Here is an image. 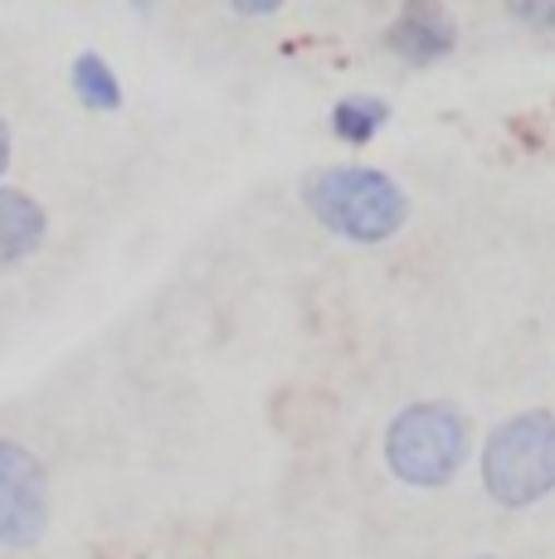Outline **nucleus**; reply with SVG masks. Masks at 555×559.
Segmentation results:
<instances>
[{
    "mask_svg": "<svg viewBox=\"0 0 555 559\" xmlns=\"http://www.w3.org/2000/svg\"><path fill=\"white\" fill-rule=\"evenodd\" d=\"M303 195L312 219L351 243H386L410 219V195L376 166H322L307 176Z\"/></svg>",
    "mask_w": 555,
    "mask_h": 559,
    "instance_id": "f257e3e1",
    "label": "nucleus"
},
{
    "mask_svg": "<svg viewBox=\"0 0 555 559\" xmlns=\"http://www.w3.org/2000/svg\"><path fill=\"white\" fill-rule=\"evenodd\" d=\"M483 487L497 507L527 511L555 491V414L527 408L487 433L483 448Z\"/></svg>",
    "mask_w": 555,
    "mask_h": 559,
    "instance_id": "f03ea898",
    "label": "nucleus"
},
{
    "mask_svg": "<svg viewBox=\"0 0 555 559\" xmlns=\"http://www.w3.org/2000/svg\"><path fill=\"white\" fill-rule=\"evenodd\" d=\"M468 443H473V428H468L463 408L444 400H424L390 418L386 462L394 477L410 481V487H444L463 467Z\"/></svg>",
    "mask_w": 555,
    "mask_h": 559,
    "instance_id": "7ed1b4c3",
    "label": "nucleus"
},
{
    "mask_svg": "<svg viewBox=\"0 0 555 559\" xmlns=\"http://www.w3.org/2000/svg\"><path fill=\"white\" fill-rule=\"evenodd\" d=\"M49 531V481L45 467L15 438H0V545L29 550Z\"/></svg>",
    "mask_w": 555,
    "mask_h": 559,
    "instance_id": "20e7f679",
    "label": "nucleus"
},
{
    "mask_svg": "<svg viewBox=\"0 0 555 559\" xmlns=\"http://www.w3.org/2000/svg\"><path fill=\"white\" fill-rule=\"evenodd\" d=\"M386 45H390L394 59L410 63V69H429V63H439L453 53L458 25L444 5H410V10H400L394 25L386 29Z\"/></svg>",
    "mask_w": 555,
    "mask_h": 559,
    "instance_id": "39448f33",
    "label": "nucleus"
},
{
    "mask_svg": "<svg viewBox=\"0 0 555 559\" xmlns=\"http://www.w3.org/2000/svg\"><path fill=\"white\" fill-rule=\"evenodd\" d=\"M45 234H49V219H45V210H39V200H29L25 190L0 186V273L25 263V258H35Z\"/></svg>",
    "mask_w": 555,
    "mask_h": 559,
    "instance_id": "423d86ee",
    "label": "nucleus"
},
{
    "mask_svg": "<svg viewBox=\"0 0 555 559\" xmlns=\"http://www.w3.org/2000/svg\"><path fill=\"white\" fill-rule=\"evenodd\" d=\"M73 98H79L88 112H117L122 107V83H117L113 63L103 53H79L73 59Z\"/></svg>",
    "mask_w": 555,
    "mask_h": 559,
    "instance_id": "0eeeda50",
    "label": "nucleus"
},
{
    "mask_svg": "<svg viewBox=\"0 0 555 559\" xmlns=\"http://www.w3.org/2000/svg\"><path fill=\"white\" fill-rule=\"evenodd\" d=\"M386 122H390V103L386 98H366V93H361V98H341L332 107V132L346 146H366Z\"/></svg>",
    "mask_w": 555,
    "mask_h": 559,
    "instance_id": "6e6552de",
    "label": "nucleus"
},
{
    "mask_svg": "<svg viewBox=\"0 0 555 559\" xmlns=\"http://www.w3.org/2000/svg\"><path fill=\"white\" fill-rule=\"evenodd\" d=\"M511 20H521L527 29H555V0H517Z\"/></svg>",
    "mask_w": 555,
    "mask_h": 559,
    "instance_id": "1a4fd4ad",
    "label": "nucleus"
},
{
    "mask_svg": "<svg viewBox=\"0 0 555 559\" xmlns=\"http://www.w3.org/2000/svg\"><path fill=\"white\" fill-rule=\"evenodd\" d=\"M5 166H10V127L0 122V170H5Z\"/></svg>",
    "mask_w": 555,
    "mask_h": 559,
    "instance_id": "9d476101",
    "label": "nucleus"
},
{
    "mask_svg": "<svg viewBox=\"0 0 555 559\" xmlns=\"http://www.w3.org/2000/svg\"><path fill=\"white\" fill-rule=\"evenodd\" d=\"M487 559H493V555H487Z\"/></svg>",
    "mask_w": 555,
    "mask_h": 559,
    "instance_id": "9b49d317",
    "label": "nucleus"
}]
</instances>
